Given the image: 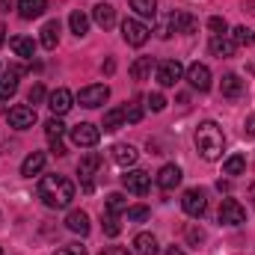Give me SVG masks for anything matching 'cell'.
Masks as SVG:
<instances>
[{
    "mask_svg": "<svg viewBox=\"0 0 255 255\" xmlns=\"http://www.w3.org/2000/svg\"><path fill=\"white\" fill-rule=\"evenodd\" d=\"M39 199H42L48 208L63 211V208L71 205V199H74V184H71L65 175H45V178L39 181Z\"/></svg>",
    "mask_w": 255,
    "mask_h": 255,
    "instance_id": "1",
    "label": "cell"
},
{
    "mask_svg": "<svg viewBox=\"0 0 255 255\" xmlns=\"http://www.w3.org/2000/svg\"><path fill=\"white\" fill-rule=\"evenodd\" d=\"M196 148H199V154H202L208 163L220 160V157H223V148H226L223 128L217 125V122H202V125L196 128Z\"/></svg>",
    "mask_w": 255,
    "mask_h": 255,
    "instance_id": "2",
    "label": "cell"
},
{
    "mask_svg": "<svg viewBox=\"0 0 255 255\" xmlns=\"http://www.w3.org/2000/svg\"><path fill=\"white\" fill-rule=\"evenodd\" d=\"M148 36H151V30L139 18H125L122 21V39H125L130 48H142L148 42Z\"/></svg>",
    "mask_w": 255,
    "mask_h": 255,
    "instance_id": "3",
    "label": "cell"
},
{
    "mask_svg": "<svg viewBox=\"0 0 255 255\" xmlns=\"http://www.w3.org/2000/svg\"><path fill=\"white\" fill-rule=\"evenodd\" d=\"M98 169H101V154H98V151H86V154L80 157V163H77V175H80L86 193H92V178H95Z\"/></svg>",
    "mask_w": 255,
    "mask_h": 255,
    "instance_id": "4",
    "label": "cell"
},
{
    "mask_svg": "<svg viewBox=\"0 0 255 255\" xmlns=\"http://www.w3.org/2000/svg\"><path fill=\"white\" fill-rule=\"evenodd\" d=\"M98 139H101V128H95L92 122H80L71 128V142L77 148H92L98 145Z\"/></svg>",
    "mask_w": 255,
    "mask_h": 255,
    "instance_id": "5",
    "label": "cell"
},
{
    "mask_svg": "<svg viewBox=\"0 0 255 255\" xmlns=\"http://www.w3.org/2000/svg\"><path fill=\"white\" fill-rule=\"evenodd\" d=\"M154 74H157V83L169 89V86H175L184 77V65L178 63V60H163V63L154 65Z\"/></svg>",
    "mask_w": 255,
    "mask_h": 255,
    "instance_id": "6",
    "label": "cell"
},
{
    "mask_svg": "<svg viewBox=\"0 0 255 255\" xmlns=\"http://www.w3.org/2000/svg\"><path fill=\"white\" fill-rule=\"evenodd\" d=\"M107 98H110V89H107L104 83H92V86H83V89L77 92V101H80V107H89V110L101 107Z\"/></svg>",
    "mask_w": 255,
    "mask_h": 255,
    "instance_id": "7",
    "label": "cell"
},
{
    "mask_svg": "<svg viewBox=\"0 0 255 255\" xmlns=\"http://www.w3.org/2000/svg\"><path fill=\"white\" fill-rule=\"evenodd\" d=\"M220 223L223 226H244L247 223V211L238 199H223L220 205Z\"/></svg>",
    "mask_w": 255,
    "mask_h": 255,
    "instance_id": "8",
    "label": "cell"
},
{
    "mask_svg": "<svg viewBox=\"0 0 255 255\" xmlns=\"http://www.w3.org/2000/svg\"><path fill=\"white\" fill-rule=\"evenodd\" d=\"M181 208H184L187 217H196V220H199V217L208 211V196H205V190H199V187L187 190L181 196Z\"/></svg>",
    "mask_w": 255,
    "mask_h": 255,
    "instance_id": "9",
    "label": "cell"
},
{
    "mask_svg": "<svg viewBox=\"0 0 255 255\" xmlns=\"http://www.w3.org/2000/svg\"><path fill=\"white\" fill-rule=\"evenodd\" d=\"M122 184H125L128 193H136V196H145L148 187H151V175L142 172V169H128L122 175Z\"/></svg>",
    "mask_w": 255,
    "mask_h": 255,
    "instance_id": "10",
    "label": "cell"
},
{
    "mask_svg": "<svg viewBox=\"0 0 255 255\" xmlns=\"http://www.w3.org/2000/svg\"><path fill=\"white\" fill-rule=\"evenodd\" d=\"M9 125L18 128V130L33 128L36 125V107H30V104H15V107L9 110Z\"/></svg>",
    "mask_w": 255,
    "mask_h": 255,
    "instance_id": "11",
    "label": "cell"
},
{
    "mask_svg": "<svg viewBox=\"0 0 255 255\" xmlns=\"http://www.w3.org/2000/svg\"><path fill=\"white\" fill-rule=\"evenodd\" d=\"M48 107H51L54 116H65V113L74 107V95H71L65 86H60V89H54V92L48 95Z\"/></svg>",
    "mask_w": 255,
    "mask_h": 255,
    "instance_id": "12",
    "label": "cell"
},
{
    "mask_svg": "<svg viewBox=\"0 0 255 255\" xmlns=\"http://www.w3.org/2000/svg\"><path fill=\"white\" fill-rule=\"evenodd\" d=\"M45 133H48V139H51V151L63 157V154H65V145H63L65 125L60 122V116H54V119H48V122H45Z\"/></svg>",
    "mask_w": 255,
    "mask_h": 255,
    "instance_id": "13",
    "label": "cell"
},
{
    "mask_svg": "<svg viewBox=\"0 0 255 255\" xmlns=\"http://www.w3.org/2000/svg\"><path fill=\"white\" fill-rule=\"evenodd\" d=\"M187 80H190L193 89L208 92V89H211V68L205 63H193L190 68H187Z\"/></svg>",
    "mask_w": 255,
    "mask_h": 255,
    "instance_id": "14",
    "label": "cell"
},
{
    "mask_svg": "<svg viewBox=\"0 0 255 255\" xmlns=\"http://www.w3.org/2000/svg\"><path fill=\"white\" fill-rule=\"evenodd\" d=\"M157 187L160 190H175L178 184H181V169L175 166V163H166V166H160V172H157Z\"/></svg>",
    "mask_w": 255,
    "mask_h": 255,
    "instance_id": "15",
    "label": "cell"
},
{
    "mask_svg": "<svg viewBox=\"0 0 255 255\" xmlns=\"http://www.w3.org/2000/svg\"><path fill=\"white\" fill-rule=\"evenodd\" d=\"M208 48H211L214 57H235V51H238V45H235V39H232L229 33H223V36H211Z\"/></svg>",
    "mask_w": 255,
    "mask_h": 255,
    "instance_id": "16",
    "label": "cell"
},
{
    "mask_svg": "<svg viewBox=\"0 0 255 255\" xmlns=\"http://www.w3.org/2000/svg\"><path fill=\"white\" fill-rule=\"evenodd\" d=\"M92 21H95L101 30H110V27L116 24V9H113L110 3H98V6L92 9Z\"/></svg>",
    "mask_w": 255,
    "mask_h": 255,
    "instance_id": "17",
    "label": "cell"
},
{
    "mask_svg": "<svg viewBox=\"0 0 255 255\" xmlns=\"http://www.w3.org/2000/svg\"><path fill=\"white\" fill-rule=\"evenodd\" d=\"M65 229L68 232H74V235H89V217H86V211H71L68 217H65Z\"/></svg>",
    "mask_w": 255,
    "mask_h": 255,
    "instance_id": "18",
    "label": "cell"
},
{
    "mask_svg": "<svg viewBox=\"0 0 255 255\" xmlns=\"http://www.w3.org/2000/svg\"><path fill=\"white\" fill-rule=\"evenodd\" d=\"M18 74H21L18 68H6V71L0 74V98H3V101L18 92Z\"/></svg>",
    "mask_w": 255,
    "mask_h": 255,
    "instance_id": "19",
    "label": "cell"
},
{
    "mask_svg": "<svg viewBox=\"0 0 255 255\" xmlns=\"http://www.w3.org/2000/svg\"><path fill=\"white\" fill-rule=\"evenodd\" d=\"M42 169H45V154H42V151L27 154V157H24V163H21V175H27V178L39 175Z\"/></svg>",
    "mask_w": 255,
    "mask_h": 255,
    "instance_id": "20",
    "label": "cell"
},
{
    "mask_svg": "<svg viewBox=\"0 0 255 255\" xmlns=\"http://www.w3.org/2000/svg\"><path fill=\"white\" fill-rule=\"evenodd\" d=\"M45 9H48V0H18V12H21V18H27V21L39 18Z\"/></svg>",
    "mask_w": 255,
    "mask_h": 255,
    "instance_id": "21",
    "label": "cell"
},
{
    "mask_svg": "<svg viewBox=\"0 0 255 255\" xmlns=\"http://www.w3.org/2000/svg\"><path fill=\"white\" fill-rule=\"evenodd\" d=\"M113 160H116L119 166L130 169V166L136 163V148H133V145H128V142H119V145L113 148Z\"/></svg>",
    "mask_w": 255,
    "mask_h": 255,
    "instance_id": "22",
    "label": "cell"
},
{
    "mask_svg": "<svg viewBox=\"0 0 255 255\" xmlns=\"http://www.w3.org/2000/svg\"><path fill=\"white\" fill-rule=\"evenodd\" d=\"M133 247H136V253L139 255H157V238L154 235H148V232H139L136 238H133Z\"/></svg>",
    "mask_w": 255,
    "mask_h": 255,
    "instance_id": "23",
    "label": "cell"
},
{
    "mask_svg": "<svg viewBox=\"0 0 255 255\" xmlns=\"http://www.w3.org/2000/svg\"><path fill=\"white\" fill-rule=\"evenodd\" d=\"M223 95L226 98H241L244 95V80L238 77V74H223Z\"/></svg>",
    "mask_w": 255,
    "mask_h": 255,
    "instance_id": "24",
    "label": "cell"
},
{
    "mask_svg": "<svg viewBox=\"0 0 255 255\" xmlns=\"http://www.w3.org/2000/svg\"><path fill=\"white\" fill-rule=\"evenodd\" d=\"M151 68H154V60H151V57H136V60L130 63V77H133V80H148Z\"/></svg>",
    "mask_w": 255,
    "mask_h": 255,
    "instance_id": "25",
    "label": "cell"
},
{
    "mask_svg": "<svg viewBox=\"0 0 255 255\" xmlns=\"http://www.w3.org/2000/svg\"><path fill=\"white\" fill-rule=\"evenodd\" d=\"M57 42H60V21H48V24L42 27V48L54 51Z\"/></svg>",
    "mask_w": 255,
    "mask_h": 255,
    "instance_id": "26",
    "label": "cell"
},
{
    "mask_svg": "<svg viewBox=\"0 0 255 255\" xmlns=\"http://www.w3.org/2000/svg\"><path fill=\"white\" fill-rule=\"evenodd\" d=\"M101 128H104L107 133H113V130L125 128V113H122V107H113V110H107V113H104V122H101Z\"/></svg>",
    "mask_w": 255,
    "mask_h": 255,
    "instance_id": "27",
    "label": "cell"
},
{
    "mask_svg": "<svg viewBox=\"0 0 255 255\" xmlns=\"http://www.w3.org/2000/svg\"><path fill=\"white\" fill-rule=\"evenodd\" d=\"M9 45H12V51H15L18 57H24V60H30V57L36 54V45H33V39H27V36H15Z\"/></svg>",
    "mask_w": 255,
    "mask_h": 255,
    "instance_id": "28",
    "label": "cell"
},
{
    "mask_svg": "<svg viewBox=\"0 0 255 255\" xmlns=\"http://www.w3.org/2000/svg\"><path fill=\"white\" fill-rule=\"evenodd\" d=\"M68 24H71V33H74L77 39H83V36H86V30H89V18H86L80 9H74V12H71Z\"/></svg>",
    "mask_w": 255,
    "mask_h": 255,
    "instance_id": "29",
    "label": "cell"
},
{
    "mask_svg": "<svg viewBox=\"0 0 255 255\" xmlns=\"http://www.w3.org/2000/svg\"><path fill=\"white\" fill-rule=\"evenodd\" d=\"M244 169H247V157H244V154H232V157H226V163H223V172H226V175H244Z\"/></svg>",
    "mask_w": 255,
    "mask_h": 255,
    "instance_id": "30",
    "label": "cell"
},
{
    "mask_svg": "<svg viewBox=\"0 0 255 255\" xmlns=\"http://www.w3.org/2000/svg\"><path fill=\"white\" fill-rule=\"evenodd\" d=\"M130 9L139 18H154L157 15V0H130Z\"/></svg>",
    "mask_w": 255,
    "mask_h": 255,
    "instance_id": "31",
    "label": "cell"
},
{
    "mask_svg": "<svg viewBox=\"0 0 255 255\" xmlns=\"http://www.w3.org/2000/svg\"><path fill=\"white\" fill-rule=\"evenodd\" d=\"M122 113H125L128 125H136V122L142 119V104H139V98H133L130 104H125V107H122Z\"/></svg>",
    "mask_w": 255,
    "mask_h": 255,
    "instance_id": "32",
    "label": "cell"
},
{
    "mask_svg": "<svg viewBox=\"0 0 255 255\" xmlns=\"http://www.w3.org/2000/svg\"><path fill=\"white\" fill-rule=\"evenodd\" d=\"M122 211H128V202H125V196L122 193H110L107 196V214H122Z\"/></svg>",
    "mask_w": 255,
    "mask_h": 255,
    "instance_id": "33",
    "label": "cell"
},
{
    "mask_svg": "<svg viewBox=\"0 0 255 255\" xmlns=\"http://www.w3.org/2000/svg\"><path fill=\"white\" fill-rule=\"evenodd\" d=\"M232 39H235V45H255V33L250 27H235Z\"/></svg>",
    "mask_w": 255,
    "mask_h": 255,
    "instance_id": "34",
    "label": "cell"
},
{
    "mask_svg": "<svg viewBox=\"0 0 255 255\" xmlns=\"http://www.w3.org/2000/svg\"><path fill=\"white\" fill-rule=\"evenodd\" d=\"M122 226H119V217L116 214H104V235L107 238H119Z\"/></svg>",
    "mask_w": 255,
    "mask_h": 255,
    "instance_id": "35",
    "label": "cell"
},
{
    "mask_svg": "<svg viewBox=\"0 0 255 255\" xmlns=\"http://www.w3.org/2000/svg\"><path fill=\"white\" fill-rule=\"evenodd\" d=\"M128 223H142V220H148V208L145 205H133V208H128Z\"/></svg>",
    "mask_w": 255,
    "mask_h": 255,
    "instance_id": "36",
    "label": "cell"
},
{
    "mask_svg": "<svg viewBox=\"0 0 255 255\" xmlns=\"http://www.w3.org/2000/svg\"><path fill=\"white\" fill-rule=\"evenodd\" d=\"M208 30H211L214 36H223V33L229 30V24H226V18H220V15H214V18H208Z\"/></svg>",
    "mask_w": 255,
    "mask_h": 255,
    "instance_id": "37",
    "label": "cell"
},
{
    "mask_svg": "<svg viewBox=\"0 0 255 255\" xmlns=\"http://www.w3.org/2000/svg\"><path fill=\"white\" fill-rule=\"evenodd\" d=\"M27 101H30L33 107L42 104V101H45V86H42V83H33V89L27 92Z\"/></svg>",
    "mask_w": 255,
    "mask_h": 255,
    "instance_id": "38",
    "label": "cell"
},
{
    "mask_svg": "<svg viewBox=\"0 0 255 255\" xmlns=\"http://www.w3.org/2000/svg\"><path fill=\"white\" fill-rule=\"evenodd\" d=\"M145 101H148V107H151L154 113H160V110H166V98H163L160 92H151V95H148Z\"/></svg>",
    "mask_w": 255,
    "mask_h": 255,
    "instance_id": "39",
    "label": "cell"
},
{
    "mask_svg": "<svg viewBox=\"0 0 255 255\" xmlns=\"http://www.w3.org/2000/svg\"><path fill=\"white\" fill-rule=\"evenodd\" d=\"M54 255H89V253H86V247H80V244H68V247H60Z\"/></svg>",
    "mask_w": 255,
    "mask_h": 255,
    "instance_id": "40",
    "label": "cell"
},
{
    "mask_svg": "<svg viewBox=\"0 0 255 255\" xmlns=\"http://www.w3.org/2000/svg\"><path fill=\"white\" fill-rule=\"evenodd\" d=\"M244 133H247L250 139H255V113L253 116H247V122H244Z\"/></svg>",
    "mask_w": 255,
    "mask_h": 255,
    "instance_id": "41",
    "label": "cell"
},
{
    "mask_svg": "<svg viewBox=\"0 0 255 255\" xmlns=\"http://www.w3.org/2000/svg\"><path fill=\"white\" fill-rule=\"evenodd\" d=\"M101 255H130V253H128L125 247H107Z\"/></svg>",
    "mask_w": 255,
    "mask_h": 255,
    "instance_id": "42",
    "label": "cell"
},
{
    "mask_svg": "<svg viewBox=\"0 0 255 255\" xmlns=\"http://www.w3.org/2000/svg\"><path fill=\"white\" fill-rule=\"evenodd\" d=\"M190 241H205V235H202V229H190Z\"/></svg>",
    "mask_w": 255,
    "mask_h": 255,
    "instance_id": "43",
    "label": "cell"
},
{
    "mask_svg": "<svg viewBox=\"0 0 255 255\" xmlns=\"http://www.w3.org/2000/svg\"><path fill=\"white\" fill-rule=\"evenodd\" d=\"M166 255H184V250H181V247H169V250H166Z\"/></svg>",
    "mask_w": 255,
    "mask_h": 255,
    "instance_id": "44",
    "label": "cell"
},
{
    "mask_svg": "<svg viewBox=\"0 0 255 255\" xmlns=\"http://www.w3.org/2000/svg\"><path fill=\"white\" fill-rule=\"evenodd\" d=\"M250 202H253V208H255V184H250Z\"/></svg>",
    "mask_w": 255,
    "mask_h": 255,
    "instance_id": "45",
    "label": "cell"
},
{
    "mask_svg": "<svg viewBox=\"0 0 255 255\" xmlns=\"http://www.w3.org/2000/svg\"><path fill=\"white\" fill-rule=\"evenodd\" d=\"M3 42H6V27L0 24V45H3Z\"/></svg>",
    "mask_w": 255,
    "mask_h": 255,
    "instance_id": "46",
    "label": "cell"
},
{
    "mask_svg": "<svg viewBox=\"0 0 255 255\" xmlns=\"http://www.w3.org/2000/svg\"><path fill=\"white\" fill-rule=\"evenodd\" d=\"M0 255H3V247H0Z\"/></svg>",
    "mask_w": 255,
    "mask_h": 255,
    "instance_id": "47",
    "label": "cell"
}]
</instances>
